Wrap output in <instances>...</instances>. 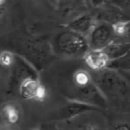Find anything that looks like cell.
Here are the masks:
<instances>
[{
    "mask_svg": "<svg viewBox=\"0 0 130 130\" xmlns=\"http://www.w3.org/2000/svg\"><path fill=\"white\" fill-rule=\"evenodd\" d=\"M92 80L98 87L107 104L116 106H128L129 86L117 71L105 69L95 72Z\"/></svg>",
    "mask_w": 130,
    "mask_h": 130,
    "instance_id": "6da1fadb",
    "label": "cell"
},
{
    "mask_svg": "<svg viewBox=\"0 0 130 130\" xmlns=\"http://www.w3.org/2000/svg\"><path fill=\"white\" fill-rule=\"evenodd\" d=\"M53 46L57 54L74 58L84 57L90 51L87 38L70 30L57 35Z\"/></svg>",
    "mask_w": 130,
    "mask_h": 130,
    "instance_id": "7a4b0ae2",
    "label": "cell"
},
{
    "mask_svg": "<svg viewBox=\"0 0 130 130\" xmlns=\"http://www.w3.org/2000/svg\"><path fill=\"white\" fill-rule=\"evenodd\" d=\"M68 100L80 101L98 107L100 109H105L108 106L106 99L93 80L84 86L74 87L73 96Z\"/></svg>",
    "mask_w": 130,
    "mask_h": 130,
    "instance_id": "3957f363",
    "label": "cell"
},
{
    "mask_svg": "<svg viewBox=\"0 0 130 130\" xmlns=\"http://www.w3.org/2000/svg\"><path fill=\"white\" fill-rule=\"evenodd\" d=\"M114 38L112 25L106 22L95 24L87 37L90 50H102Z\"/></svg>",
    "mask_w": 130,
    "mask_h": 130,
    "instance_id": "277c9868",
    "label": "cell"
},
{
    "mask_svg": "<svg viewBox=\"0 0 130 130\" xmlns=\"http://www.w3.org/2000/svg\"><path fill=\"white\" fill-rule=\"evenodd\" d=\"M20 96L26 100H33L38 102L44 101L47 95L45 87L38 77H29L24 80L19 87Z\"/></svg>",
    "mask_w": 130,
    "mask_h": 130,
    "instance_id": "5b68a950",
    "label": "cell"
},
{
    "mask_svg": "<svg viewBox=\"0 0 130 130\" xmlns=\"http://www.w3.org/2000/svg\"><path fill=\"white\" fill-rule=\"evenodd\" d=\"M99 110L101 109L94 106L74 100H68L66 104L57 112V119H68L85 112Z\"/></svg>",
    "mask_w": 130,
    "mask_h": 130,
    "instance_id": "8992f818",
    "label": "cell"
},
{
    "mask_svg": "<svg viewBox=\"0 0 130 130\" xmlns=\"http://www.w3.org/2000/svg\"><path fill=\"white\" fill-rule=\"evenodd\" d=\"M84 58L87 67L95 72L106 69L109 62L103 50H90Z\"/></svg>",
    "mask_w": 130,
    "mask_h": 130,
    "instance_id": "52a82bcc",
    "label": "cell"
},
{
    "mask_svg": "<svg viewBox=\"0 0 130 130\" xmlns=\"http://www.w3.org/2000/svg\"><path fill=\"white\" fill-rule=\"evenodd\" d=\"M102 50L104 51L110 61L128 54L130 44L128 41H125V40H119L114 38L107 46H106Z\"/></svg>",
    "mask_w": 130,
    "mask_h": 130,
    "instance_id": "ba28073f",
    "label": "cell"
},
{
    "mask_svg": "<svg viewBox=\"0 0 130 130\" xmlns=\"http://www.w3.org/2000/svg\"><path fill=\"white\" fill-rule=\"evenodd\" d=\"M94 25L95 23L93 17L90 15H84L71 22L68 27L70 31L87 38Z\"/></svg>",
    "mask_w": 130,
    "mask_h": 130,
    "instance_id": "9c48e42d",
    "label": "cell"
},
{
    "mask_svg": "<svg viewBox=\"0 0 130 130\" xmlns=\"http://www.w3.org/2000/svg\"><path fill=\"white\" fill-rule=\"evenodd\" d=\"M1 112L3 119L9 124H16L20 119L19 109L14 104H5L3 106Z\"/></svg>",
    "mask_w": 130,
    "mask_h": 130,
    "instance_id": "30bf717a",
    "label": "cell"
},
{
    "mask_svg": "<svg viewBox=\"0 0 130 130\" xmlns=\"http://www.w3.org/2000/svg\"><path fill=\"white\" fill-rule=\"evenodd\" d=\"M112 31L115 37L124 38L128 37L129 35V22L128 21H117L112 25Z\"/></svg>",
    "mask_w": 130,
    "mask_h": 130,
    "instance_id": "8fae6325",
    "label": "cell"
},
{
    "mask_svg": "<svg viewBox=\"0 0 130 130\" xmlns=\"http://www.w3.org/2000/svg\"><path fill=\"white\" fill-rule=\"evenodd\" d=\"M92 80L91 74L85 70H77L73 75L74 87L84 86Z\"/></svg>",
    "mask_w": 130,
    "mask_h": 130,
    "instance_id": "7c38bea8",
    "label": "cell"
},
{
    "mask_svg": "<svg viewBox=\"0 0 130 130\" xmlns=\"http://www.w3.org/2000/svg\"><path fill=\"white\" fill-rule=\"evenodd\" d=\"M15 54L10 51L0 52V66L5 68H12L15 61Z\"/></svg>",
    "mask_w": 130,
    "mask_h": 130,
    "instance_id": "4fadbf2b",
    "label": "cell"
},
{
    "mask_svg": "<svg viewBox=\"0 0 130 130\" xmlns=\"http://www.w3.org/2000/svg\"><path fill=\"white\" fill-rule=\"evenodd\" d=\"M110 1L111 3L119 10L123 11L124 12H129L130 0H110Z\"/></svg>",
    "mask_w": 130,
    "mask_h": 130,
    "instance_id": "5bb4252c",
    "label": "cell"
},
{
    "mask_svg": "<svg viewBox=\"0 0 130 130\" xmlns=\"http://www.w3.org/2000/svg\"><path fill=\"white\" fill-rule=\"evenodd\" d=\"M109 130H130L129 124L128 122H119L112 125Z\"/></svg>",
    "mask_w": 130,
    "mask_h": 130,
    "instance_id": "9a60e30c",
    "label": "cell"
},
{
    "mask_svg": "<svg viewBox=\"0 0 130 130\" xmlns=\"http://www.w3.org/2000/svg\"><path fill=\"white\" fill-rule=\"evenodd\" d=\"M94 6H100L106 2V0H90Z\"/></svg>",
    "mask_w": 130,
    "mask_h": 130,
    "instance_id": "2e32d148",
    "label": "cell"
},
{
    "mask_svg": "<svg viewBox=\"0 0 130 130\" xmlns=\"http://www.w3.org/2000/svg\"><path fill=\"white\" fill-rule=\"evenodd\" d=\"M85 130H103L101 128H100L98 125H93V124H90L86 127Z\"/></svg>",
    "mask_w": 130,
    "mask_h": 130,
    "instance_id": "e0dca14e",
    "label": "cell"
},
{
    "mask_svg": "<svg viewBox=\"0 0 130 130\" xmlns=\"http://www.w3.org/2000/svg\"><path fill=\"white\" fill-rule=\"evenodd\" d=\"M5 2V0H0V5H2Z\"/></svg>",
    "mask_w": 130,
    "mask_h": 130,
    "instance_id": "ac0fdd59",
    "label": "cell"
},
{
    "mask_svg": "<svg viewBox=\"0 0 130 130\" xmlns=\"http://www.w3.org/2000/svg\"><path fill=\"white\" fill-rule=\"evenodd\" d=\"M31 130H40L39 128H31Z\"/></svg>",
    "mask_w": 130,
    "mask_h": 130,
    "instance_id": "d6986e66",
    "label": "cell"
}]
</instances>
